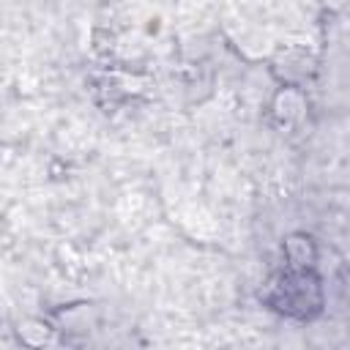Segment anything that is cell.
I'll use <instances>...</instances> for the list:
<instances>
[{"mask_svg":"<svg viewBox=\"0 0 350 350\" xmlns=\"http://www.w3.org/2000/svg\"><path fill=\"white\" fill-rule=\"evenodd\" d=\"M262 304H268L273 312L284 317L312 320L323 312V304H325L323 282L314 268L309 271L284 268L276 276H271L268 287L262 290Z\"/></svg>","mask_w":350,"mask_h":350,"instance_id":"1","label":"cell"},{"mask_svg":"<svg viewBox=\"0 0 350 350\" xmlns=\"http://www.w3.org/2000/svg\"><path fill=\"white\" fill-rule=\"evenodd\" d=\"M271 115L282 129H290L295 123H301V118L306 115V96L304 90H298L295 85H282L271 101Z\"/></svg>","mask_w":350,"mask_h":350,"instance_id":"2","label":"cell"},{"mask_svg":"<svg viewBox=\"0 0 350 350\" xmlns=\"http://www.w3.org/2000/svg\"><path fill=\"white\" fill-rule=\"evenodd\" d=\"M282 254H284V268H298L309 271L317 265V241L309 232H290L282 241Z\"/></svg>","mask_w":350,"mask_h":350,"instance_id":"3","label":"cell"},{"mask_svg":"<svg viewBox=\"0 0 350 350\" xmlns=\"http://www.w3.org/2000/svg\"><path fill=\"white\" fill-rule=\"evenodd\" d=\"M16 339L27 350H41L55 339V328L44 317H25V320L16 323Z\"/></svg>","mask_w":350,"mask_h":350,"instance_id":"4","label":"cell"}]
</instances>
